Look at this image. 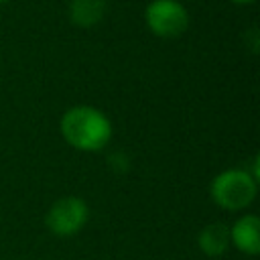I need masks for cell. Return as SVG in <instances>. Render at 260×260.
I'll return each instance as SVG.
<instances>
[{
	"instance_id": "6da1fadb",
	"label": "cell",
	"mask_w": 260,
	"mask_h": 260,
	"mask_svg": "<svg viewBox=\"0 0 260 260\" xmlns=\"http://www.w3.org/2000/svg\"><path fill=\"white\" fill-rule=\"evenodd\" d=\"M61 134L71 146L91 152L108 144L112 126L100 110L89 106H75L61 118Z\"/></svg>"
},
{
	"instance_id": "7a4b0ae2",
	"label": "cell",
	"mask_w": 260,
	"mask_h": 260,
	"mask_svg": "<svg viewBox=\"0 0 260 260\" xmlns=\"http://www.w3.org/2000/svg\"><path fill=\"white\" fill-rule=\"evenodd\" d=\"M256 195V179L244 171H225L211 183V197L217 205L238 211L252 203Z\"/></svg>"
},
{
	"instance_id": "3957f363",
	"label": "cell",
	"mask_w": 260,
	"mask_h": 260,
	"mask_svg": "<svg viewBox=\"0 0 260 260\" xmlns=\"http://www.w3.org/2000/svg\"><path fill=\"white\" fill-rule=\"evenodd\" d=\"M148 28L162 39H175L187 30L189 14L177 0H154L146 6Z\"/></svg>"
},
{
	"instance_id": "277c9868",
	"label": "cell",
	"mask_w": 260,
	"mask_h": 260,
	"mask_svg": "<svg viewBox=\"0 0 260 260\" xmlns=\"http://www.w3.org/2000/svg\"><path fill=\"white\" fill-rule=\"evenodd\" d=\"M87 205L77 197H63L47 213V225L57 236H71L85 225Z\"/></svg>"
},
{
	"instance_id": "5b68a950",
	"label": "cell",
	"mask_w": 260,
	"mask_h": 260,
	"mask_svg": "<svg viewBox=\"0 0 260 260\" xmlns=\"http://www.w3.org/2000/svg\"><path fill=\"white\" fill-rule=\"evenodd\" d=\"M258 230H260V219L256 215H244L234 223L230 238L238 250H242L246 254H258L260 252Z\"/></svg>"
},
{
	"instance_id": "8992f818",
	"label": "cell",
	"mask_w": 260,
	"mask_h": 260,
	"mask_svg": "<svg viewBox=\"0 0 260 260\" xmlns=\"http://www.w3.org/2000/svg\"><path fill=\"white\" fill-rule=\"evenodd\" d=\"M108 0H71V22L81 28H89L104 18Z\"/></svg>"
},
{
	"instance_id": "52a82bcc",
	"label": "cell",
	"mask_w": 260,
	"mask_h": 260,
	"mask_svg": "<svg viewBox=\"0 0 260 260\" xmlns=\"http://www.w3.org/2000/svg\"><path fill=\"white\" fill-rule=\"evenodd\" d=\"M230 244V230L223 223H211L205 225L199 234V248L207 256H219L228 250Z\"/></svg>"
},
{
	"instance_id": "ba28073f",
	"label": "cell",
	"mask_w": 260,
	"mask_h": 260,
	"mask_svg": "<svg viewBox=\"0 0 260 260\" xmlns=\"http://www.w3.org/2000/svg\"><path fill=\"white\" fill-rule=\"evenodd\" d=\"M234 2H238V4H248V2H254V0H234Z\"/></svg>"
},
{
	"instance_id": "9c48e42d",
	"label": "cell",
	"mask_w": 260,
	"mask_h": 260,
	"mask_svg": "<svg viewBox=\"0 0 260 260\" xmlns=\"http://www.w3.org/2000/svg\"><path fill=\"white\" fill-rule=\"evenodd\" d=\"M4 2H10V0H0V4H4Z\"/></svg>"
}]
</instances>
